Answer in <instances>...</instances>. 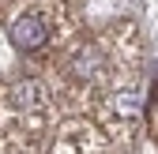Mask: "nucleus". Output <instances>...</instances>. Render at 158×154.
<instances>
[{"label":"nucleus","instance_id":"nucleus-1","mask_svg":"<svg viewBox=\"0 0 158 154\" xmlns=\"http://www.w3.org/2000/svg\"><path fill=\"white\" fill-rule=\"evenodd\" d=\"M8 34H11V45L19 53H34V49H42L49 42V26H45V19H38V15H19Z\"/></svg>","mask_w":158,"mask_h":154}]
</instances>
